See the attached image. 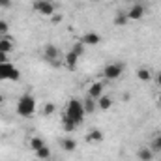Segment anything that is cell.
Here are the masks:
<instances>
[{
    "instance_id": "obj_1",
    "label": "cell",
    "mask_w": 161,
    "mask_h": 161,
    "mask_svg": "<svg viewBox=\"0 0 161 161\" xmlns=\"http://www.w3.org/2000/svg\"><path fill=\"white\" fill-rule=\"evenodd\" d=\"M36 107H38V103H36V99H34V96H30V94H23L21 97H19V101H17V114L19 116H23V118H30V116H34L36 114Z\"/></svg>"
},
{
    "instance_id": "obj_2",
    "label": "cell",
    "mask_w": 161,
    "mask_h": 161,
    "mask_svg": "<svg viewBox=\"0 0 161 161\" xmlns=\"http://www.w3.org/2000/svg\"><path fill=\"white\" fill-rule=\"evenodd\" d=\"M64 114L69 116L75 124H82V122H84V116H86L84 107H82V101L77 99V97H71V99L68 101L66 109H64Z\"/></svg>"
},
{
    "instance_id": "obj_3",
    "label": "cell",
    "mask_w": 161,
    "mask_h": 161,
    "mask_svg": "<svg viewBox=\"0 0 161 161\" xmlns=\"http://www.w3.org/2000/svg\"><path fill=\"white\" fill-rule=\"evenodd\" d=\"M21 79V71L17 69V66L13 64V62H0V80H11V82H15V80Z\"/></svg>"
},
{
    "instance_id": "obj_4",
    "label": "cell",
    "mask_w": 161,
    "mask_h": 161,
    "mask_svg": "<svg viewBox=\"0 0 161 161\" xmlns=\"http://www.w3.org/2000/svg\"><path fill=\"white\" fill-rule=\"evenodd\" d=\"M43 58L53 66V68H60L62 66V53L56 45H45L43 47Z\"/></svg>"
},
{
    "instance_id": "obj_5",
    "label": "cell",
    "mask_w": 161,
    "mask_h": 161,
    "mask_svg": "<svg viewBox=\"0 0 161 161\" xmlns=\"http://www.w3.org/2000/svg\"><path fill=\"white\" fill-rule=\"evenodd\" d=\"M122 73H124V64L122 62H109V64L103 66V71H101V75H103L105 80L120 79Z\"/></svg>"
},
{
    "instance_id": "obj_6",
    "label": "cell",
    "mask_w": 161,
    "mask_h": 161,
    "mask_svg": "<svg viewBox=\"0 0 161 161\" xmlns=\"http://www.w3.org/2000/svg\"><path fill=\"white\" fill-rule=\"evenodd\" d=\"M32 9L36 13H40L43 17H53L56 13V6L53 0H34L32 2Z\"/></svg>"
},
{
    "instance_id": "obj_7",
    "label": "cell",
    "mask_w": 161,
    "mask_h": 161,
    "mask_svg": "<svg viewBox=\"0 0 161 161\" xmlns=\"http://www.w3.org/2000/svg\"><path fill=\"white\" fill-rule=\"evenodd\" d=\"M125 15H127L129 21H142V17L146 15V6L141 4V2H137V4H133V6L125 11Z\"/></svg>"
},
{
    "instance_id": "obj_8",
    "label": "cell",
    "mask_w": 161,
    "mask_h": 161,
    "mask_svg": "<svg viewBox=\"0 0 161 161\" xmlns=\"http://www.w3.org/2000/svg\"><path fill=\"white\" fill-rule=\"evenodd\" d=\"M79 60H80V56L79 54H75L71 49L66 53V56L62 58V66H66L69 71H75L77 69V64H79Z\"/></svg>"
},
{
    "instance_id": "obj_9",
    "label": "cell",
    "mask_w": 161,
    "mask_h": 161,
    "mask_svg": "<svg viewBox=\"0 0 161 161\" xmlns=\"http://www.w3.org/2000/svg\"><path fill=\"white\" fill-rule=\"evenodd\" d=\"M84 141H86L88 144H101V142L105 141V135H103V131H101L99 127H94V129H90V131L86 133Z\"/></svg>"
},
{
    "instance_id": "obj_10",
    "label": "cell",
    "mask_w": 161,
    "mask_h": 161,
    "mask_svg": "<svg viewBox=\"0 0 161 161\" xmlns=\"http://www.w3.org/2000/svg\"><path fill=\"white\" fill-rule=\"evenodd\" d=\"M103 92H105V84L101 82V80H96V82H92L90 84V88H88V97H92V99H99L101 96H103Z\"/></svg>"
},
{
    "instance_id": "obj_11",
    "label": "cell",
    "mask_w": 161,
    "mask_h": 161,
    "mask_svg": "<svg viewBox=\"0 0 161 161\" xmlns=\"http://www.w3.org/2000/svg\"><path fill=\"white\" fill-rule=\"evenodd\" d=\"M79 41L82 45H92V47H94V45H99V43H101V36H99L97 32H86V34L80 36Z\"/></svg>"
},
{
    "instance_id": "obj_12",
    "label": "cell",
    "mask_w": 161,
    "mask_h": 161,
    "mask_svg": "<svg viewBox=\"0 0 161 161\" xmlns=\"http://www.w3.org/2000/svg\"><path fill=\"white\" fill-rule=\"evenodd\" d=\"M15 49V41L11 40V36H0V51H4L6 54H9Z\"/></svg>"
},
{
    "instance_id": "obj_13",
    "label": "cell",
    "mask_w": 161,
    "mask_h": 161,
    "mask_svg": "<svg viewBox=\"0 0 161 161\" xmlns=\"http://www.w3.org/2000/svg\"><path fill=\"white\" fill-rule=\"evenodd\" d=\"M60 148H62L64 152H75V150H77V141L71 139V137H64V139L60 141Z\"/></svg>"
},
{
    "instance_id": "obj_14",
    "label": "cell",
    "mask_w": 161,
    "mask_h": 161,
    "mask_svg": "<svg viewBox=\"0 0 161 161\" xmlns=\"http://www.w3.org/2000/svg\"><path fill=\"white\" fill-rule=\"evenodd\" d=\"M154 156H156V154H154L148 146H142V148L137 150V159L139 161H152L154 159Z\"/></svg>"
},
{
    "instance_id": "obj_15",
    "label": "cell",
    "mask_w": 161,
    "mask_h": 161,
    "mask_svg": "<svg viewBox=\"0 0 161 161\" xmlns=\"http://www.w3.org/2000/svg\"><path fill=\"white\" fill-rule=\"evenodd\" d=\"M82 107H84V113H86V114H92V113H96V109H97V101L86 96V97L82 99Z\"/></svg>"
},
{
    "instance_id": "obj_16",
    "label": "cell",
    "mask_w": 161,
    "mask_h": 161,
    "mask_svg": "<svg viewBox=\"0 0 161 161\" xmlns=\"http://www.w3.org/2000/svg\"><path fill=\"white\" fill-rule=\"evenodd\" d=\"M111 107H113V97L103 94V96L97 99V109H99V111H109Z\"/></svg>"
},
{
    "instance_id": "obj_17",
    "label": "cell",
    "mask_w": 161,
    "mask_h": 161,
    "mask_svg": "<svg viewBox=\"0 0 161 161\" xmlns=\"http://www.w3.org/2000/svg\"><path fill=\"white\" fill-rule=\"evenodd\" d=\"M137 77L142 80V82H150V80L154 79V75H152V71L146 68V66H141L139 69H137Z\"/></svg>"
},
{
    "instance_id": "obj_18",
    "label": "cell",
    "mask_w": 161,
    "mask_h": 161,
    "mask_svg": "<svg viewBox=\"0 0 161 161\" xmlns=\"http://www.w3.org/2000/svg\"><path fill=\"white\" fill-rule=\"evenodd\" d=\"M148 148H150L154 154H161V133L154 135V137L150 139V144H148Z\"/></svg>"
},
{
    "instance_id": "obj_19",
    "label": "cell",
    "mask_w": 161,
    "mask_h": 161,
    "mask_svg": "<svg viewBox=\"0 0 161 161\" xmlns=\"http://www.w3.org/2000/svg\"><path fill=\"white\" fill-rule=\"evenodd\" d=\"M34 154H36V159H40V161L51 159V150H49V146H47V144H45V146H41L40 150H36Z\"/></svg>"
},
{
    "instance_id": "obj_20",
    "label": "cell",
    "mask_w": 161,
    "mask_h": 161,
    "mask_svg": "<svg viewBox=\"0 0 161 161\" xmlns=\"http://www.w3.org/2000/svg\"><path fill=\"white\" fill-rule=\"evenodd\" d=\"M79 124H75V122L71 120L69 116H62V127H64V131H68V133H71V131H75V127H77Z\"/></svg>"
},
{
    "instance_id": "obj_21",
    "label": "cell",
    "mask_w": 161,
    "mask_h": 161,
    "mask_svg": "<svg viewBox=\"0 0 161 161\" xmlns=\"http://www.w3.org/2000/svg\"><path fill=\"white\" fill-rule=\"evenodd\" d=\"M127 23H129V19H127L125 11H120V13H116V17H114V25H116V26H125Z\"/></svg>"
},
{
    "instance_id": "obj_22",
    "label": "cell",
    "mask_w": 161,
    "mask_h": 161,
    "mask_svg": "<svg viewBox=\"0 0 161 161\" xmlns=\"http://www.w3.org/2000/svg\"><path fill=\"white\" fill-rule=\"evenodd\" d=\"M41 146H45V141L41 139V137H32L30 139V148L36 152V150H40Z\"/></svg>"
},
{
    "instance_id": "obj_23",
    "label": "cell",
    "mask_w": 161,
    "mask_h": 161,
    "mask_svg": "<svg viewBox=\"0 0 161 161\" xmlns=\"http://www.w3.org/2000/svg\"><path fill=\"white\" fill-rule=\"evenodd\" d=\"M54 111H56V105H54V103H45V107H43V116H51Z\"/></svg>"
},
{
    "instance_id": "obj_24",
    "label": "cell",
    "mask_w": 161,
    "mask_h": 161,
    "mask_svg": "<svg viewBox=\"0 0 161 161\" xmlns=\"http://www.w3.org/2000/svg\"><path fill=\"white\" fill-rule=\"evenodd\" d=\"M8 34H9V25L8 21L0 19V36H8Z\"/></svg>"
},
{
    "instance_id": "obj_25",
    "label": "cell",
    "mask_w": 161,
    "mask_h": 161,
    "mask_svg": "<svg viewBox=\"0 0 161 161\" xmlns=\"http://www.w3.org/2000/svg\"><path fill=\"white\" fill-rule=\"evenodd\" d=\"M71 51H73L75 54H79V56H82V53H84V45H82L80 41H77V43H73V47H71Z\"/></svg>"
},
{
    "instance_id": "obj_26",
    "label": "cell",
    "mask_w": 161,
    "mask_h": 161,
    "mask_svg": "<svg viewBox=\"0 0 161 161\" xmlns=\"http://www.w3.org/2000/svg\"><path fill=\"white\" fill-rule=\"evenodd\" d=\"M49 19H51V25H60V23H62V15H60V13H54V15L49 17Z\"/></svg>"
},
{
    "instance_id": "obj_27",
    "label": "cell",
    "mask_w": 161,
    "mask_h": 161,
    "mask_svg": "<svg viewBox=\"0 0 161 161\" xmlns=\"http://www.w3.org/2000/svg\"><path fill=\"white\" fill-rule=\"evenodd\" d=\"M13 6V0H0V8L2 9H9Z\"/></svg>"
},
{
    "instance_id": "obj_28",
    "label": "cell",
    "mask_w": 161,
    "mask_h": 161,
    "mask_svg": "<svg viewBox=\"0 0 161 161\" xmlns=\"http://www.w3.org/2000/svg\"><path fill=\"white\" fill-rule=\"evenodd\" d=\"M154 80H156V84L161 88V71H158V73L154 75Z\"/></svg>"
},
{
    "instance_id": "obj_29",
    "label": "cell",
    "mask_w": 161,
    "mask_h": 161,
    "mask_svg": "<svg viewBox=\"0 0 161 161\" xmlns=\"http://www.w3.org/2000/svg\"><path fill=\"white\" fill-rule=\"evenodd\" d=\"M0 62H8V54L4 51H0Z\"/></svg>"
},
{
    "instance_id": "obj_30",
    "label": "cell",
    "mask_w": 161,
    "mask_h": 161,
    "mask_svg": "<svg viewBox=\"0 0 161 161\" xmlns=\"http://www.w3.org/2000/svg\"><path fill=\"white\" fill-rule=\"evenodd\" d=\"M122 99H124V101H129V99H131V94H129V92H125V94L122 96Z\"/></svg>"
},
{
    "instance_id": "obj_31",
    "label": "cell",
    "mask_w": 161,
    "mask_h": 161,
    "mask_svg": "<svg viewBox=\"0 0 161 161\" xmlns=\"http://www.w3.org/2000/svg\"><path fill=\"white\" fill-rule=\"evenodd\" d=\"M156 99H158V105H159V107H161V92H159V94H158V96H156Z\"/></svg>"
},
{
    "instance_id": "obj_32",
    "label": "cell",
    "mask_w": 161,
    "mask_h": 161,
    "mask_svg": "<svg viewBox=\"0 0 161 161\" xmlns=\"http://www.w3.org/2000/svg\"><path fill=\"white\" fill-rule=\"evenodd\" d=\"M2 101H4V96H2V94H0V103H2Z\"/></svg>"
},
{
    "instance_id": "obj_33",
    "label": "cell",
    "mask_w": 161,
    "mask_h": 161,
    "mask_svg": "<svg viewBox=\"0 0 161 161\" xmlns=\"http://www.w3.org/2000/svg\"><path fill=\"white\" fill-rule=\"evenodd\" d=\"M90 2H97V0H90Z\"/></svg>"
},
{
    "instance_id": "obj_34",
    "label": "cell",
    "mask_w": 161,
    "mask_h": 161,
    "mask_svg": "<svg viewBox=\"0 0 161 161\" xmlns=\"http://www.w3.org/2000/svg\"><path fill=\"white\" fill-rule=\"evenodd\" d=\"M34 161H40V159H34Z\"/></svg>"
},
{
    "instance_id": "obj_35",
    "label": "cell",
    "mask_w": 161,
    "mask_h": 161,
    "mask_svg": "<svg viewBox=\"0 0 161 161\" xmlns=\"http://www.w3.org/2000/svg\"><path fill=\"white\" fill-rule=\"evenodd\" d=\"M47 161H51V159H47Z\"/></svg>"
}]
</instances>
